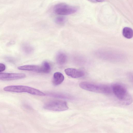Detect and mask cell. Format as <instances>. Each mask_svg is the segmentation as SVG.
<instances>
[{
    "label": "cell",
    "mask_w": 133,
    "mask_h": 133,
    "mask_svg": "<svg viewBox=\"0 0 133 133\" xmlns=\"http://www.w3.org/2000/svg\"><path fill=\"white\" fill-rule=\"evenodd\" d=\"M111 88L112 92L122 103L126 105L131 103L132 97L124 86L120 83H115L112 85Z\"/></svg>",
    "instance_id": "obj_1"
},
{
    "label": "cell",
    "mask_w": 133,
    "mask_h": 133,
    "mask_svg": "<svg viewBox=\"0 0 133 133\" xmlns=\"http://www.w3.org/2000/svg\"><path fill=\"white\" fill-rule=\"evenodd\" d=\"M81 88L87 91L104 94H108L112 92L111 87L105 84H98L83 82L79 84Z\"/></svg>",
    "instance_id": "obj_2"
},
{
    "label": "cell",
    "mask_w": 133,
    "mask_h": 133,
    "mask_svg": "<svg viewBox=\"0 0 133 133\" xmlns=\"http://www.w3.org/2000/svg\"><path fill=\"white\" fill-rule=\"evenodd\" d=\"M4 91L17 93L27 92L32 95L44 96L45 94L34 88L29 87L22 85H10L3 88Z\"/></svg>",
    "instance_id": "obj_3"
},
{
    "label": "cell",
    "mask_w": 133,
    "mask_h": 133,
    "mask_svg": "<svg viewBox=\"0 0 133 133\" xmlns=\"http://www.w3.org/2000/svg\"><path fill=\"white\" fill-rule=\"evenodd\" d=\"M78 10L77 7L65 3H60L54 6V10L56 14L60 16H65L75 13Z\"/></svg>",
    "instance_id": "obj_4"
},
{
    "label": "cell",
    "mask_w": 133,
    "mask_h": 133,
    "mask_svg": "<svg viewBox=\"0 0 133 133\" xmlns=\"http://www.w3.org/2000/svg\"><path fill=\"white\" fill-rule=\"evenodd\" d=\"M45 109L54 111H62L68 109L67 103L63 101L54 100L47 102L44 105Z\"/></svg>",
    "instance_id": "obj_5"
},
{
    "label": "cell",
    "mask_w": 133,
    "mask_h": 133,
    "mask_svg": "<svg viewBox=\"0 0 133 133\" xmlns=\"http://www.w3.org/2000/svg\"><path fill=\"white\" fill-rule=\"evenodd\" d=\"M26 75L23 73H0V80L11 81L22 79Z\"/></svg>",
    "instance_id": "obj_6"
},
{
    "label": "cell",
    "mask_w": 133,
    "mask_h": 133,
    "mask_svg": "<svg viewBox=\"0 0 133 133\" xmlns=\"http://www.w3.org/2000/svg\"><path fill=\"white\" fill-rule=\"evenodd\" d=\"M64 72L68 76L74 78H78L83 76L85 73L82 70L73 68H69L64 70Z\"/></svg>",
    "instance_id": "obj_7"
},
{
    "label": "cell",
    "mask_w": 133,
    "mask_h": 133,
    "mask_svg": "<svg viewBox=\"0 0 133 133\" xmlns=\"http://www.w3.org/2000/svg\"><path fill=\"white\" fill-rule=\"evenodd\" d=\"M64 79V76L62 73L60 72H56L54 74L52 83L54 85H58L63 82Z\"/></svg>",
    "instance_id": "obj_8"
},
{
    "label": "cell",
    "mask_w": 133,
    "mask_h": 133,
    "mask_svg": "<svg viewBox=\"0 0 133 133\" xmlns=\"http://www.w3.org/2000/svg\"><path fill=\"white\" fill-rule=\"evenodd\" d=\"M56 60L57 63L58 65H63L67 62V56L64 52L62 51H59L56 55Z\"/></svg>",
    "instance_id": "obj_9"
},
{
    "label": "cell",
    "mask_w": 133,
    "mask_h": 133,
    "mask_svg": "<svg viewBox=\"0 0 133 133\" xmlns=\"http://www.w3.org/2000/svg\"><path fill=\"white\" fill-rule=\"evenodd\" d=\"M51 70V66L49 63L47 61L43 62L37 72L39 73H48Z\"/></svg>",
    "instance_id": "obj_10"
},
{
    "label": "cell",
    "mask_w": 133,
    "mask_h": 133,
    "mask_svg": "<svg viewBox=\"0 0 133 133\" xmlns=\"http://www.w3.org/2000/svg\"><path fill=\"white\" fill-rule=\"evenodd\" d=\"M48 95L52 97L64 99H71L73 98V97L70 95L62 93H51Z\"/></svg>",
    "instance_id": "obj_11"
},
{
    "label": "cell",
    "mask_w": 133,
    "mask_h": 133,
    "mask_svg": "<svg viewBox=\"0 0 133 133\" xmlns=\"http://www.w3.org/2000/svg\"><path fill=\"white\" fill-rule=\"evenodd\" d=\"M39 66L32 65H25L20 66L17 67L20 70L27 71H37Z\"/></svg>",
    "instance_id": "obj_12"
},
{
    "label": "cell",
    "mask_w": 133,
    "mask_h": 133,
    "mask_svg": "<svg viewBox=\"0 0 133 133\" xmlns=\"http://www.w3.org/2000/svg\"><path fill=\"white\" fill-rule=\"evenodd\" d=\"M122 34L125 38L128 39L131 38L133 35L132 30L129 27H125L123 29Z\"/></svg>",
    "instance_id": "obj_13"
},
{
    "label": "cell",
    "mask_w": 133,
    "mask_h": 133,
    "mask_svg": "<svg viewBox=\"0 0 133 133\" xmlns=\"http://www.w3.org/2000/svg\"><path fill=\"white\" fill-rule=\"evenodd\" d=\"M23 51L28 54L32 53L34 50L33 47L30 44L27 43L23 44L22 46Z\"/></svg>",
    "instance_id": "obj_14"
},
{
    "label": "cell",
    "mask_w": 133,
    "mask_h": 133,
    "mask_svg": "<svg viewBox=\"0 0 133 133\" xmlns=\"http://www.w3.org/2000/svg\"><path fill=\"white\" fill-rule=\"evenodd\" d=\"M55 21L56 23L58 24H62L65 23V19L62 16H58L56 18Z\"/></svg>",
    "instance_id": "obj_15"
},
{
    "label": "cell",
    "mask_w": 133,
    "mask_h": 133,
    "mask_svg": "<svg viewBox=\"0 0 133 133\" xmlns=\"http://www.w3.org/2000/svg\"><path fill=\"white\" fill-rule=\"evenodd\" d=\"M5 69L6 66L5 65L2 63H0V72L4 71Z\"/></svg>",
    "instance_id": "obj_16"
}]
</instances>
